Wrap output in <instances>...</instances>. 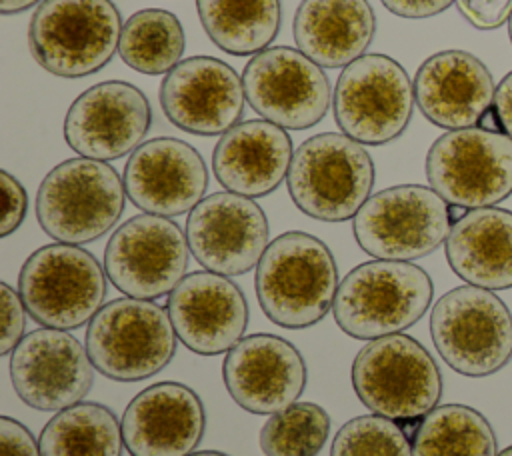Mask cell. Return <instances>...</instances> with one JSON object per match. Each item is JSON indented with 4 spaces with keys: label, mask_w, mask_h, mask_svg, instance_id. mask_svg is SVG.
Segmentation results:
<instances>
[{
    "label": "cell",
    "mask_w": 512,
    "mask_h": 456,
    "mask_svg": "<svg viewBox=\"0 0 512 456\" xmlns=\"http://www.w3.org/2000/svg\"><path fill=\"white\" fill-rule=\"evenodd\" d=\"M254 286L268 320L300 330L330 312L340 284L330 248L312 234L292 230L268 244Z\"/></svg>",
    "instance_id": "1"
},
{
    "label": "cell",
    "mask_w": 512,
    "mask_h": 456,
    "mask_svg": "<svg viewBox=\"0 0 512 456\" xmlns=\"http://www.w3.org/2000/svg\"><path fill=\"white\" fill-rule=\"evenodd\" d=\"M434 296L430 276L402 260H370L352 268L338 286L332 314L340 330L376 340L416 324Z\"/></svg>",
    "instance_id": "2"
},
{
    "label": "cell",
    "mask_w": 512,
    "mask_h": 456,
    "mask_svg": "<svg viewBox=\"0 0 512 456\" xmlns=\"http://www.w3.org/2000/svg\"><path fill=\"white\" fill-rule=\"evenodd\" d=\"M374 186L368 150L346 134L322 132L304 140L292 156L288 192L306 216L344 222L358 214Z\"/></svg>",
    "instance_id": "3"
},
{
    "label": "cell",
    "mask_w": 512,
    "mask_h": 456,
    "mask_svg": "<svg viewBox=\"0 0 512 456\" xmlns=\"http://www.w3.org/2000/svg\"><path fill=\"white\" fill-rule=\"evenodd\" d=\"M124 200V180L110 164L70 158L44 176L36 194V218L56 242L80 246L112 230L124 212Z\"/></svg>",
    "instance_id": "4"
},
{
    "label": "cell",
    "mask_w": 512,
    "mask_h": 456,
    "mask_svg": "<svg viewBox=\"0 0 512 456\" xmlns=\"http://www.w3.org/2000/svg\"><path fill=\"white\" fill-rule=\"evenodd\" d=\"M122 26L112 0H44L32 14L28 44L46 72L82 78L112 60Z\"/></svg>",
    "instance_id": "5"
},
{
    "label": "cell",
    "mask_w": 512,
    "mask_h": 456,
    "mask_svg": "<svg viewBox=\"0 0 512 456\" xmlns=\"http://www.w3.org/2000/svg\"><path fill=\"white\" fill-rule=\"evenodd\" d=\"M350 376L360 402L390 420L424 418L442 396L434 358L402 332L370 340L356 354Z\"/></svg>",
    "instance_id": "6"
},
{
    "label": "cell",
    "mask_w": 512,
    "mask_h": 456,
    "mask_svg": "<svg viewBox=\"0 0 512 456\" xmlns=\"http://www.w3.org/2000/svg\"><path fill=\"white\" fill-rule=\"evenodd\" d=\"M430 336L440 358L458 374L484 378L512 360V314L478 286H458L434 304Z\"/></svg>",
    "instance_id": "7"
},
{
    "label": "cell",
    "mask_w": 512,
    "mask_h": 456,
    "mask_svg": "<svg viewBox=\"0 0 512 456\" xmlns=\"http://www.w3.org/2000/svg\"><path fill=\"white\" fill-rule=\"evenodd\" d=\"M176 338L168 310L128 296L96 312L86 330V350L102 376L138 382L158 374L172 360Z\"/></svg>",
    "instance_id": "8"
},
{
    "label": "cell",
    "mask_w": 512,
    "mask_h": 456,
    "mask_svg": "<svg viewBox=\"0 0 512 456\" xmlns=\"http://www.w3.org/2000/svg\"><path fill=\"white\" fill-rule=\"evenodd\" d=\"M106 270L76 244H48L22 264L18 292L44 328L72 330L90 322L106 298Z\"/></svg>",
    "instance_id": "9"
},
{
    "label": "cell",
    "mask_w": 512,
    "mask_h": 456,
    "mask_svg": "<svg viewBox=\"0 0 512 456\" xmlns=\"http://www.w3.org/2000/svg\"><path fill=\"white\" fill-rule=\"evenodd\" d=\"M358 246L378 260L410 262L446 242L448 202L428 186L400 184L370 196L354 216Z\"/></svg>",
    "instance_id": "10"
},
{
    "label": "cell",
    "mask_w": 512,
    "mask_h": 456,
    "mask_svg": "<svg viewBox=\"0 0 512 456\" xmlns=\"http://www.w3.org/2000/svg\"><path fill=\"white\" fill-rule=\"evenodd\" d=\"M334 120L342 134L368 146L396 140L414 108V84L406 70L386 54H364L336 80Z\"/></svg>",
    "instance_id": "11"
},
{
    "label": "cell",
    "mask_w": 512,
    "mask_h": 456,
    "mask_svg": "<svg viewBox=\"0 0 512 456\" xmlns=\"http://www.w3.org/2000/svg\"><path fill=\"white\" fill-rule=\"evenodd\" d=\"M426 178L448 204L494 206L512 194V138L480 126L450 130L430 146Z\"/></svg>",
    "instance_id": "12"
},
{
    "label": "cell",
    "mask_w": 512,
    "mask_h": 456,
    "mask_svg": "<svg viewBox=\"0 0 512 456\" xmlns=\"http://www.w3.org/2000/svg\"><path fill=\"white\" fill-rule=\"evenodd\" d=\"M190 246L166 216L140 214L108 240L104 270L114 288L130 298L154 300L170 294L184 278Z\"/></svg>",
    "instance_id": "13"
},
{
    "label": "cell",
    "mask_w": 512,
    "mask_h": 456,
    "mask_svg": "<svg viewBox=\"0 0 512 456\" xmlns=\"http://www.w3.org/2000/svg\"><path fill=\"white\" fill-rule=\"evenodd\" d=\"M242 84L252 110L284 130L316 126L332 98L322 66L288 46L254 54L242 72Z\"/></svg>",
    "instance_id": "14"
},
{
    "label": "cell",
    "mask_w": 512,
    "mask_h": 456,
    "mask_svg": "<svg viewBox=\"0 0 512 456\" xmlns=\"http://www.w3.org/2000/svg\"><path fill=\"white\" fill-rule=\"evenodd\" d=\"M10 378L22 402L42 412H60L90 392L94 364L86 346L66 330L38 328L12 350Z\"/></svg>",
    "instance_id": "15"
},
{
    "label": "cell",
    "mask_w": 512,
    "mask_h": 456,
    "mask_svg": "<svg viewBox=\"0 0 512 456\" xmlns=\"http://www.w3.org/2000/svg\"><path fill=\"white\" fill-rule=\"evenodd\" d=\"M186 240L200 266L222 276H240L264 256L268 220L252 198L216 192L190 210Z\"/></svg>",
    "instance_id": "16"
},
{
    "label": "cell",
    "mask_w": 512,
    "mask_h": 456,
    "mask_svg": "<svg viewBox=\"0 0 512 456\" xmlns=\"http://www.w3.org/2000/svg\"><path fill=\"white\" fill-rule=\"evenodd\" d=\"M152 124L148 98L128 82L110 80L84 90L64 116V140L82 158L116 160L132 154Z\"/></svg>",
    "instance_id": "17"
},
{
    "label": "cell",
    "mask_w": 512,
    "mask_h": 456,
    "mask_svg": "<svg viewBox=\"0 0 512 456\" xmlns=\"http://www.w3.org/2000/svg\"><path fill=\"white\" fill-rule=\"evenodd\" d=\"M244 84L238 72L212 56L178 62L160 84L164 116L196 136H222L244 114Z\"/></svg>",
    "instance_id": "18"
},
{
    "label": "cell",
    "mask_w": 512,
    "mask_h": 456,
    "mask_svg": "<svg viewBox=\"0 0 512 456\" xmlns=\"http://www.w3.org/2000/svg\"><path fill=\"white\" fill-rule=\"evenodd\" d=\"M124 188L144 214L180 216L190 212L208 188V168L188 142L152 138L140 144L124 166Z\"/></svg>",
    "instance_id": "19"
},
{
    "label": "cell",
    "mask_w": 512,
    "mask_h": 456,
    "mask_svg": "<svg viewBox=\"0 0 512 456\" xmlns=\"http://www.w3.org/2000/svg\"><path fill=\"white\" fill-rule=\"evenodd\" d=\"M222 376L232 400L252 414H276L306 388V362L288 340L252 334L228 350Z\"/></svg>",
    "instance_id": "20"
},
{
    "label": "cell",
    "mask_w": 512,
    "mask_h": 456,
    "mask_svg": "<svg viewBox=\"0 0 512 456\" xmlns=\"http://www.w3.org/2000/svg\"><path fill=\"white\" fill-rule=\"evenodd\" d=\"M166 310L178 340L202 356L232 350L248 324L242 290L228 276L210 270L184 276L170 292Z\"/></svg>",
    "instance_id": "21"
},
{
    "label": "cell",
    "mask_w": 512,
    "mask_h": 456,
    "mask_svg": "<svg viewBox=\"0 0 512 456\" xmlns=\"http://www.w3.org/2000/svg\"><path fill=\"white\" fill-rule=\"evenodd\" d=\"M204 428L200 396L180 382L148 386L122 414V438L130 456H190Z\"/></svg>",
    "instance_id": "22"
},
{
    "label": "cell",
    "mask_w": 512,
    "mask_h": 456,
    "mask_svg": "<svg viewBox=\"0 0 512 456\" xmlns=\"http://www.w3.org/2000/svg\"><path fill=\"white\" fill-rule=\"evenodd\" d=\"M490 70L470 52L442 50L426 58L414 78L418 110L436 126L462 130L478 126L494 104Z\"/></svg>",
    "instance_id": "23"
},
{
    "label": "cell",
    "mask_w": 512,
    "mask_h": 456,
    "mask_svg": "<svg viewBox=\"0 0 512 456\" xmlns=\"http://www.w3.org/2000/svg\"><path fill=\"white\" fill-rule=\"evenodd\" d=\"M292 138L268 120H246L224 132L212 152L216 180L234 194L260 198L274 192L292 164Z\"/></svg>",
    "instance_id": "24"
},
{
    "label": "cell",
    "mask_w": 512,
    "mask_h": 456,
    "mask_svg": "<svg viewBox=\"0 0 512 456\" xmlns=\"http://www.w3.org/2000/svg\"><path fill=\"white\" fill-rule=\"evenodd\" d=\"M294 40L322 68H340L364 56L376 16L368 0H302L294 14Z\"/></svg>",
    "instance_id": "25"
},
{
    "label": "cell",
    "mask_w": 512,
    "mask_h": 456,
    "mask_svg": "<svg viewBox=\"0 0 512 456\" xmlns=\"http://www.w3.org/2000/svg\"><path fill=\"white\" fill-rule=\"evenodd\" d=\"M446 260L464 282L486 288H512V212L502 208L468 210L446 238Z\"/></svg>",
    "instance_id": "26"
},
{
    "label": "cell",
    "mask_w": 512,
    "mask_h": 456,
    "mask_svg": "<svg viewBox=\"0 0 512 456\" xmlns=\"http://www.w3.org/2000/svg\"><path fill=\"white\" fill-rule=\"evenodd\" d=\"M208 38L232 56H254L278 36L280 0H196Z\"/></svg>",
    "instance_id": "27"
},
{
    "label": "cell",
    "mask_w": 512,
    "mask_h": 456,
    "mask_svg": "<svg viewBox=\"0 0 512 456\" xmlns=\"http://www.w3.org/2000/svg\"><path fill=\"white\" fill-rule=\"evenodd\" d=\"M122 422L96 402L60 410L42 428L40 456H122Z\"/></svg>",
    "instance_id": "28"
},
{
    "label": "cell",
    "mask_w": 512,
    "mask_h": 456,
    "mask_svg": "<svg viewBox=\"0 0 512 456\" xmlns=\"http://www.w3.org/2000/svg\"><path fill=\"white\" fill-rule=\"evenodd\" d=\"M412 456H498L490 422L464 404L430 410L412 438Z\"/></svg>",
    "instance_id": "29"
},
{
    "label": "cell",
    "mask_w": 512,
    "mask_h": 456,
    "mask_svg": "<svg viewBox=\"0 0 512 456\" xmlns=\"http://www.w3.org/2000/svg\"><path fill=\"white\" fill-rule=\"evenodd\" d=\"M184 48L186 38L180 20L168 10L146 8L124 22L118 54L132 70L158 76L182 62Z\"/></svg>",
    "instance_id": "30"
},
{
    "label": "cell",
    "mask_w": 512,
    "mask_h": 456,
    "mask_svg": "<svg viewBox=\"0 0 512 456\" xmlns=\"http://www.w3.org/2000/svg\"><path fill=\"white\" fill-rule=\"evenodd\" d=\"M330 434L328 412L314 402H294L272 414L260 430L264 456H318Z\"/></svg>",
    "instance_id": "31"
},
{
    "label": "cell",
    "mask_w": 512,
    "mask_h": 456,
    "mask_svg": "<svg viewBox=\"0 0 512 456\" xmlns=\"http://www.w3.org/2000/svg\"><path fill=\"white\" fill-rule=\"evenodd\" d=\"M330 456H412V444L396 420L364 414L336 432Z\"/></svg>",
    "instance_id": "32"
},
{
    "label": "cell",
    "mask_w": 512,
    "mask_h": 456,
    "mask_svg": "<svg viewBox=\"0 0 512 456\" xmlns=\"http://www.w3.org/2000/svg\"><path fill=\"white\" fill-rule=\"evenodd\" d=\"M0 310H2V336H0V354H10L20 340L24 338L26 306L20 292L10 288L6 282H0Z\"/></svg>",
    "instance_id": "33"
},
{
    "label": "cell",
    "mask_w": 512,
    "mask_h": 456,
    "mask_svg": "<svg viewBox=\"0 0 512 456\" xmlns=\"http://www.w3.org/2000/svg\"><path fill=\"white\" fill-rule=\"evenodd\" d=\"M456 6L478 30L500 28L512 16V0H456Z\"/></svg>",
    "instance_id": "34"
},
{
    "label": "cell",
    "mask_w": 512,
    "mask_h": 456,
    "mask_svg": "<svg viewBox=\"0 0 512 456\" xmlns=\"http://www.w3.org/2000/svg\"><path fill=\"white\" fill-rule=\"evenodd\" d=\"M0 190H2V218H0V236L12 234L24 220L28 210V196L24 186L6 170L0 172Z\"/></svg>",
    "instance_id": "35"
},
{
    "label": "cell",
    "mask_w": 512,
    "mask_h": 456,
    "mask_svg": "<svg viewBox=\"0 0 512 456\" xmlns=\"http://www.w3.org/2000/svg\"><path fill=\"white\" fill-rule=\"evenodd\" d=\"M0 456H40V446L32 432L18 420L0 418Z\"/></svg>",
    "instance_id": "36"
},
{
    "label": "cell",
    "mask_w": 512,
    "mask_h": 456,
    "mask_svg": "<svg viewBox=\"0 0 512 456\" xmlns=\"http://www.w3.org/2000/svg\"><path fill=\"white\" fill-rule=\"evenodd\" d=\"M386 10L400 18H430L446 8H450L456 0H380Z\"/></svg>",
    "instance_id": "37"
},
{
    "label": "cell",
    "mask_w": 512,
    "mask_h": 456,
    "mask_svg": "<svg viewBox=\"0 0 512 456\" xmlns=\"http://www.w3.org/2000/svg\"><path fill=\"white\" fill-rule=\"evenodd\" d=\"M492 106L500 118L502 132L512 138V72H508L496 86Z\"/></svg>",
    "instance_id": "38"
},
{
    "label": "cell",
    "mask_w": 512,
    "mask_h": 456,
    "mask_svg": "<svg viewBox=\"0 0 512 456\" xmlns=\"http://www.w3.org/2000/svg\"><path fill=\"white\" fill-rule=\"evenodd\" d=\"M40 0H0V12L2 14H20L24 10H28L30 6L38 4ZM44 2V0H42Z\"/></svg>",
    "instance_id": "39"
},
{
    "label": "cell",
    "mask_w": 512,
    "mask_h": 456,
    "mask_svg": "<svg viewBox=\"0 0 512 456\" xmlns=\"http://www.w3.org/2000/svg\"><path fill=\"white\" fill-rule=\"evenodd\" d=\"M478 126H480V128H484V130H490V132H502L500 118H498V114H496L494 106H492L490 110H486V112H484V116L480 118Z\"/></svg>",
    "instance_id": "40"
},
{
    "label": "cell",
    "mask_w": 512,
    "mask_h": 456,
    "mask_svg": "<svg viewBox=\"0 0 512 456\" xmlns=\"http://www.w3.org/2000/svg\"><path fill=\"white\" fill-rule=\"evenodd\" d=\"M468 212V208H464V206H456V204H448V214H450V220H452V224L454 222H458L464 214Z\"/></svg>",
    "instance_id": "41"
},
{
    "label": "cell",
    "mask_w": 512,
    "mask_h": 456,
    "mask_svg": "<svg viewBox=\"0 0 512 456\" xmlns=\"http://www.w3.org/2000/svg\"><path fill=\"white\" fill-rule=\"evenodd\" d=\"M190 456H228V454L216 452V450H204V452H192Z\"/></svg>",
    "instance_id": "42"
},
{
    "label": "cell",
    "mask_w": 512,
    "mask_h": 456,
    "mask_svg": "<svg viewBox=\"0 0 512 456\" xmlns=\"http://www.w3.org/2000/svg\"><path fill=\"white\" fill-rule=\"evenodd\" d=\"M498 456H512V446H508V448H504Z\"/></svg>",
    "instance_id": "43"
},
{
    "label": "cell",
    "mask_w": 512,
    "mask_h": 456,
    "mask_svg": "<svg viewBox=\"0 0 512 456\" xmlns=\"http://www.w3.org/2000/svg\"><path fill=\"white\" fill-rule=\"evenodd\" d=\"M508 36H510V42H512V16L508 20Z\"/></svg>",
    "instance_id": "44"
}]
</instances>
